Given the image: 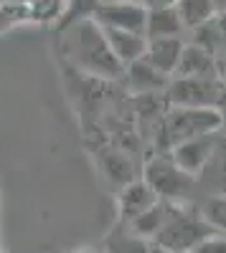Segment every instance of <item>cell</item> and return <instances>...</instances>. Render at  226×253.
Wrapping results in <instances>:
<instances>
[{
    "instance_id": "6da1fadb",
    "label": "cell",
    "mask_w": 226,
    "mask_h": 253,
    "mask_svg": "<svg viewBox=\"0 0 226 253\" xmlns=\"http://www.w3.org/2000/svg\"><path fill=\"white\" fill-rule=\"evenodd\" d=\"M64 28V26H61ZM66 51L76 66L97 79H122L125 66L110 51L105 28L92 15L74 18L66 23Z\"/></svg>"
},
{
    "instance_id": "7a4b0ae2",
    "label": "cell",
    "mask_w": 226,
    "mask_h": 253,
    "mask_svg": "<svg viewBox=\"0 0 226 253\" xmlns=\"http://www.w3.org/2000/svg\"><path fill=\"white\" fill-rule=\"evenodd\" d=\"M219 129H221V109L216 107H170V112L163 117L158 132L160 152H168L170 147H175L183 139Z\"/></svg>"
},
{
    "instance_id": "3957f363",
    "label": "cell",
    "mask_w": 226,
    "mask_h": 253,
    "mask_svg": "<svg viewBox=\"0 0 226 253\" xmlns=\"http://www.w3.org/2000/svg\"><path fill=\"white\" fill-rule=\"evenodd\" d=\"M211 233H216V230L206 223L201 210H193L186 203H175L166 225L160 228V233L153 238V243L168 248L173 253H191L196 243H201Z\"/></svg>"
},
{
    "instance_id": "277c9868",
    "label": "cell",
    "mask_w": 226,
    "mask_h": 253,
    "mask_svg": "<svg viewBox=\"0 0 226 253\" xmlns=\"http://www.w3.org/2000/svg\"><path fill=\"white\" fill-rule=\"evenodd\" d=\"M142 180L150 185V190L168 203H188L191 193L196 190V177L175 165L168 152H155L142 170Z\"/></svg>"
},
{
    "instance_id": "5b68a950",
    "label": "cell",
    "mask_w": 226,
    "mask_h": 253,
    "mask_svg": "<svg viewBox=\"0 0 226 253\" xmlns=\"http://www.w3.org/2000/svg\"><path fill=\"white\" fill-rule=\"evenodd\" d=\"M170 107H216L226 99V84L221 79H180L173 76L166 89Z\"/></svg>"
},
{
    "instance_id": "8992f818",
    "label": "cell",
    "mask_w": 226,
    "mask_h": 253,
    "mask_svg": "<svg viewBox=\"0 0 226 253\" xmlns=\"http://www.w3.org/2000/svg\"><path fill=\"white\" fill-rule=\"evenodd\" d=\"M145 15L148 8L140 0H99L92 10V18L102 28H119L137 33H145Z\"/></svg>"
},
{
    "instance_id": "52a82bcc",
    "label": "cell",
    "mask_w": 226,
    "mask_h": 253,
    "mask_svg": "<svg viewBox=\"0 0 226 253\" xmlns=\"http://www.w3.org/2000/svg\"><path fill=\"white\" fill-rule=\"evenodd\" d=\"M219 132H206V134H196L191 139H183L175 147H170L168 155L175 160L178 167H183L186 172H191L193 177L203 170V165L209 162L214 147H216Z\"/></svg>"
},
{
    "instance_id": "ba28073f",
    "label": "cell",
    "mask_w": 226,
    "mask_h": 253,
    "mask_svg": "<svg viewBox=\"0 0 226 253\" xmlns=\"http://www.w3.org/2000/svg\"><path fill=\"white\" fill-rule=\"evenodd\" d=\"M158 200V195L150 190V185L145 180H130L119 187V195H117V218L119 225H130L140 213Z\"/></svg>"
},
{
    "instance_id": "9c48e42d",
    "label": "cell",
    "mask_w": 226,
    "mask_h": 253,
    "mask_svg": "<svg viewBox=\"0 0 226 253\" xmlns=\"http://www.w3.org/2000/svg\"><path fill=\"white\" fill-rule=\"evenodd\" d=\"M173 76H180V79H219L216 56H211L209 51H203L201 46L186 41Z\"/></svg>"
},
{
    "instance_id": "30bf717a",
    "label": "cell",
    "mask_w": 226,
    "mask_h": 253,
    "mask_svg": "<svg viewBox=\"0 0 226 253\" xmlns=\"http://www.w3.org/2000/svg\"><path fill=\"white\" fill-rule=\"evenodd\" d=\"M196 187H203L206 195L226 193V134L219 132V139H216V147H214L209 162L196 175Z\"/></svg>"
},
{
    "instance_id": "8fae6325",
    "label": "cell",
    "mask_w": 226,
    "mask_h": 253,
    "mask_svg": "<svg viewBox=\"0 0 226 253\" xmlns=\"http://www.w3.org/2000/svg\"><path fill=\"white\" fill-rule=\"evenodd\" d=\"M122 76L127 79V86L137 94H158V91H166L168 84H170V76L160 74L158 69H153L145 58H137L132 63H127Z\"/></svg>"
},
{
    "instance_id": "7c38bea8",
    "label": "cell",
    "mask_w": 226,
    "mask_h": 253,
    "mask_svg": "<svg viewBox=\"0 0 226 253\" xmlns=\"http://www.w3.org/2000/svg\"><path fill=\"white\" fill-rule=\"evenodd\" d=\"M186 23L175 5H158L148 8L145 15V38H183L186 36Z\"/></svg>"
},
{
    "instance_id": "4fadbf2b",
    "label": "cell",
    "mask_w": 226,
    "mask_h": 253,
    "mask_svg": "<svg viewBox=\"0 0 226 253\" xmlns=\"http://www.w3.org/2000/svg\"><path fill=\"white\" fill-rule=\"evenodd\" d=\"M183 38H148V48H145V58L153 69H158L160 74H166L173 79L175 66H178V58L183 51Z\"/></svg>"
},
{
    "instance_id": "5bb4252c",
    "label": "cell",
    "mask_w": 226,
    "mask_h": 253,
    "mask_svg": "<svg viewBox=\"0 0 226 253\" xmlns=\"http://www.w3.org/2000/svg\"><path fill=\"white\" fill-rule=\"evenodd\" d=\"M105 36H107L110 51L114 53V58L122 63V66H127V63H132V61L145 56V48H148L145 33L119 31V28H105Z\"/></svg>"
},
{
    "instance_id": "9a60e30c",
    "label": "cell",
    "mask_w": 226,
    "mask_h": 253,
    "mask_svg": "<svg viewBox=\"0 0 226 253\" xmlns=\"http://www.w3.org/2000/svg\"><path fill=\"white\" fill-rule=\"evenodd\" d=\"M173 205H175V203H168V200H160V198H158V200L145 210V213H140L127 228L132 230V233H137L140 238H148V241L153 243V238L160 233V228L166 225Z\"/></svg>"
},
{
    "instance_id": "2e32d148",
    "label": "cell",
    "mask_w": 226,
    "mask_h": 253,
    "mask_svg": "<svg viewBox=\"0 0 226 253\" xmlns=\"http://www.w3.org/2000/svg\"><path fill=\"white\" fill-rule=\"evenodd\" d=\"M191 43L201 46L203 51H209L216 58H221L226 53V38H224V33L216 23V15L191 28Z\"/></svg>"
},
{
    "instance_id": "e0dca14e",
    "label": "cell",
    "mask_w": 226,
    "mask_h": 253,
    "mask_svg": "<svg viewBox=\"0 0 226 253\" xmlns=\"http://www.w3.org/2000/svg\"><path fill=\"white\" fill-rule=\"evenodd\" d=\"M107 253H150V241L140 238L127 225H122V230H114L110 236Z\"/></svg>"
},
{
    "instance_id": "ac0fdd59",
    "label": "cell",
    "mask_w": 226,
    "mask_h": 253,
    "mask_svg": "<svg viewBox=\"0 0 226 253\" xmlns=\"http://www.w3.org/2000/svg\"><path fill=\"white\" fill-rule=\"evenodd\" d=\"M102 167H105V175H110V180L117 182V185H125V182L135 180V175H132V162L127 160L125 152L105 150V155H102Z\"/></svg>"
},
{
    "instance_id": "d6986e66",
    "label": "cell",
    "mask_w": 226,
    "mask_h": 253,
    "mask_svg": "<svg viewBox=\"0 0 226 253\" xmlns=\"http://www.w3.org/2000/svg\"><path fill=\"white\" fill-rule=\"evenodd\" d=\"M175 10L180 13V18H183V23H186L188 31L216 15L211 0H175Z\"/></svg>"
},
{
    "instance_id": "ffe728a7",
    "label": "cell",
    "mask_w": 226,
    "mask_h": 253,
    "mask_svg": "<svg viewBox=\"0 0 226 253\" xmlns=\"http://www.w3.org/2000/svg\"><path fill=\"white\" fill-rule=\"evenodd\" d=\"M28 15L38 23H51L66 13V0H28Z\"/></svg>"
},
{
    "instance_id": "44dd1931",
    "label": "cell",
    "mask_w": 226,
    "mask_h": 253,
    "mask_svg": "<svg viewBox=\"0 0 226 253\" xmlns=\"http://www.w3.org/2000/svg\"><path fill=\"white\" fill-rule=\"evenodd\" d=\"M201 215L214 230L226 233V193L221 195H206V203L201 205Z\"/></svg>"
},
{
    "instance_id": "7402d4cb",
    "label": "cell",
    "mask_w": 226,
    "mask_h": 253,
    "mask_svg": "<svg viewBox=\"0 0 226 253\" xmlns=\"http://www.w3.org/2000/svg\"><path fill=\"white\" fill-rule=\"evenodd\" d=\"M191 253H226V236H206L201 243H196L191 248Z\"/></svg>"
},
{
    "instance_id": "603a6c76",
    "label": "cell",
    "mask_w": 226,
    "mask_h": 253,
    "mask_svg": "<svg viewBox=\"0 0 226 253\" xmlns=\"http://www.w3.org/2000/svg\"><path fill=\"white\" fill-rule=\"evenodd\" d=\"M145 8H158V5H175V0H142Z\"/></svg>"
},
{
    "instance_id": "cb8c5ba5",
    "label": "cell",
    "mask_w": 226,
    "mask_h": 253,
    "mask_svg": "<svg viewBox=\"0 0 226 253\" xmlns=\"http://www.w3.org/2000/svg\"><path fill=\"white\" fill-rule=\"evenodd\" d=\"M216 63H219V79L226 84V53L221 58H216Z\"/></svg>"
},
{
    "instance_id": "d4e9b609",
    "label": "cell",
    "mask_w": 226,
    "mask_h": 253,
    "mask_svg": "<svg viewBox=\"0 0 226 253\" xmlns=\"http://www.w3.org/2000/svg\"><path fill=\"white\" fill-rule=\"evenodd\" d=\"M216 23H219V28H221V33H224V38H226V10H221V13H216Z\"/></svg>"
},
{
    "instance_id": "484cf974",
    "label": "cell",
    "mask_w": 226,
    "mask_h": 253,
    "mask_svg": "<svg viewBox=\"0 0 226 253\" xmlns=\"http://www.w3.org/2000/svg\"><path fill=\"white\" fill-rule=\"evenodd\" d=\"M211 3H214V10H216V13L226 10V0H211Z\"/></svg>"
},
{
    "instance_id": "4316f807",
    "label": "cell",
    "mask_w": 226,
    "mask_h": 253,
    "mask_svg": "<svg viewBox=\"0 0 226 253\" xmlns=\"http://www.w3.org/2000/svg\"><path fill=\"white\" fill-rule=\"evenodd\" d=\"M221 134H226V109H221Z\"/></svg>"
},
{
    "instance_id": "83f0119b",
    "label": "cell",
    "mask_w": 226,
    "mask_h": 253,
    "mask_svg": "<svg viewBox=\"0 0 226 253\" xmlns=\"http://www.w3.org/2000/svg\"><path fill=\"white\" fill-rule=\"evenodd\" d=\"M66 3H69V0H66Z\"/></svg>"
},
{
    "instance_id": "f1b7e54d",
    "label": "cell",
    "mask_w": 226,
    "mask_h": 253,
    "mask_svg": "<svg viewBox=\"0 0 226 253\" xmlns=\"http://www.w3.org/2000/svg\"><path fill=\"white\" fill-rule=\"evenodd\" d=\"M140 3H142V0H140Z\"/></svg>"
}]
</instances>
